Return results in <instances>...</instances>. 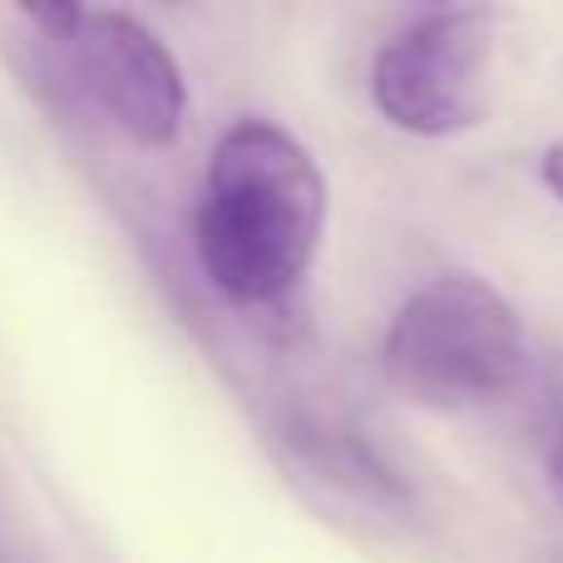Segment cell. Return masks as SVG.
Masks as SVG:
<instances>
[{
    "mask_svg": "<svg viewBox=\"0 0 563 563\" xmlns=\"http://www.w3.org/2000/svg\"><path fill=\"white\" fill-rule=\"evenodd\" d=\"M327 233V178L273 119L223 129L203 168L194 247L203 277L238 307H277L307 282Z\"/></svg>",
    "mask_w": 563,
    "mask_h": 563,
    "instance_id": "obj_1",
    "label": "cell"
},
{
    "mask_svg": "<svg viewBox=\"0 0 563 563\" xmlns=\"http://www.w3.org/2000/svg\"><path fill=\"white\" fill-rule=\"evenodd\" d=\"M529 341L489 282L445 273L416 287L380 341V376L426 410H485L525 386Z\"/></svg>",
    "mask_w": 563,
    "mask_h": 563,
    "instance_id": "obj_2",
    "label": "cell"
},
{
    "mask_svg": "<svg viewBox=\"0 0 563 563\" xmlns=\"http://www.w3.org/2000/svg\"><path fill=\"white\" fill-rule=\"evenodd\" d=\"M45 35L65 79L139 148H168L184 134L188 85L168 45L129 10L20 5Z\"/></svg>",
    "mask_w": 563,
    "mask_h": 563,
    "instance_id": "obj_3",
    "label": "cell"
},
{
    "mask_svg": "<svg viewBox=\"0 0 563 563\" xmlns=\"http://www.w3.org/2000/svg\"><path fill=\"white\" fill-rule=\"evenodd\" d=\"M489 59H495V10H426L380 45L371 65V99L400 134H465L489 109Z\"/></svg>",
    "mask_w": 563,
    "mask_h": 563,
    "instance_id": "obj_4",
    "label": "cell"
},
{
    "mask_svg": "<svg viewBox=\"0 0 563 563\" xmlns=\"http://www.w3.org/2000/svg\"><path fill=\"white\" fill-rule=\"evenodd\" d=\"M539 178H544V188L563 203V139L544 148V158H539Z\"/></svg>",
    "mask_w": 563,
    "mask_h": 563,
    "instance_id": "obj_5",
    "label": "cell"
},
{
    "mask_svg": "<svg viewBox=\"0 0 563 563\" xmlns=\"http://www.w3.org/2000/svg\"><path fill=\"white\" fill-rule=\"evenodd\" d=\"M549 489H554V499L563 509V435L554 440V450H549Z\"/></svg>",
    "mask_w": 563,
    "mask_h": 563,
    "instance_id": "obj_6",
    "label": "cell"
}]
</instances>
